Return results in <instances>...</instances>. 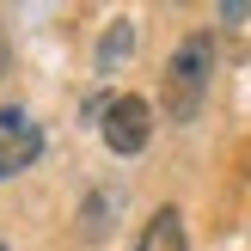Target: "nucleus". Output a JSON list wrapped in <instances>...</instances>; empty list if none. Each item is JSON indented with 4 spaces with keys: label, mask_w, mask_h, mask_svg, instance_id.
Segmentation results:
<instances>
[{
    "label": "nucleus",
    "mask_w": 251,
    "mask_h": 251,
    "mask_svg": "<svg viewBox=\"0 0 251 251\" xmlns=\"http://www.w3.org/2000/svg\"><path fill=\"white\" fill-rule=\"evenodd\" d=\"M98 135H104L110 153L135 159L147 141H153V104H147V98H135V92H117L104 110H98Z\"/></svg>",
    "instance_id": "2"
},
{
    "label": "nucleus",
    "mask_w": 251,
    "mask_h": 251,
    "mask_svg": "<svg viewBox=\"0 0 251 251\" xmlns=\"http://www.w3.org/2000/svg\"><path fill=\"white\" fill-rule=\"evenodd\" d=\"M215 61H221V43L215 31H190L166 61V117L172 123H190L202 110L208 86H215Z\"/></svg>",
    "instance_id": "1"
},
{
    "label": "nucleus",
    "mask_w": 251,
    "mask_h": 251,
    "mask_svg": "<svg viewBox=\"0 0 251 251\" xmlns=\"http://www.w3.org/2000/svg\"><path fill=\"white\" fill-rule=\"evenodd\" d=\"M6 68H12V43L0 37V80H6Z\"/></svg>",
    "instance_id": "6"
},
{
    "label": "nucleus",
    "mask_w": 251,
    "mask_h": 251,
    "mask_svg": "<svg viewBox=\"0 0 251 251\" xmlns=\"http://www.w3.org/2000/svg\"><path fill=\"white\" fill-rule=\"evenodd\" d=\"M135 55V25L129 19H117V25H110V31H104V43H98V68H117V61H129Z\"/></svg>",
    "instance_id": "5"
},
{
    "label": "nucleus",
    "mask_w": 251,
    "mask_h": 251,
    "mask_svg": "<svg viewBox=\"0 0 251 251\" xmlns=\"http://www.w3.org/2000/svg\"><path fill=\"white\" fill-rule=\"evenodd\" d=\"M135 251H190V239H184V215L178 208H153L141 227V239H135Z\"/></svg>",
    "instance_id": "4"
},
{
    "label": "nucleus",
    "mask_w": 251,
    "mask_h": 251,
    "mask_svg": "<svg viewBox=\"0 0 251 251\" xmlns=\"http://www.w3.org/2000/svg\"><path fill=\"white\" fill-rule=\"evenodd\" d=\"M0 251H6V245H0Z\"/></svg>",
    "instance_id": "7"
},
{
    "label": "nucleus",
    "mask_w": 251,
    "mask_h": 251,
    "mask_svg": "<svg viewBox=\"0 0 251 251\" xmlns=\"http://www.w3.org/2000/svg\"><path fill=\"white\" fill-rule=\"evenodd\" d=\"M37 153H43V129H37L19 104H6L0 110V178H19Z\"/></svg>",
    "instance_id": "3"
}]
</instances>
